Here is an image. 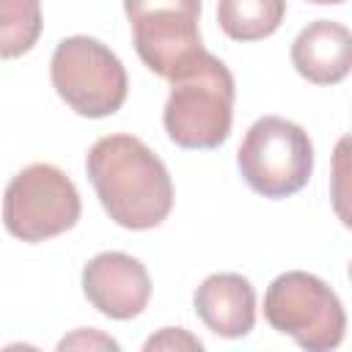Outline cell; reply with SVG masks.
<instances>
[{
    "instance_id": "cell-1",
    "label": "cell",
    "mask_w": 352,
    "mask_h": 352,
    "mask_svg": "<svg viewBox=\"0 0 352 352\" xmlns=\"http://www.w3.org/2000/svg\"><path fill=\"white\" fill-rule=\"evenodd\" d=\"M88 179L110 220L129 231L157 228L173 209L165 162L135 135H104L85 157Z\"/></svg>"
},
{
    "instance_id": "cell-2",
    "label": "cell",
    "mask_w": 352,
    "mask_h": 352,
    "mask_svg": "<svg viewBox=\"0 0 352 352\" xmlns=\"http://www.w3.org/2000/svg\"><path fill=\"white\" fill-rule=\"evenodd\" d=\"M234 74L212 52L201 50L170 77L162 126L179 148L209 151L226 143L234 121Z\"/></svg>"
},
{
    "instance_id": "cell-3",
    "label": "cell",
    "mask_w": 352,
    "mask_h": 352,
    "mask_svg": "<svg viewBox=\"0 0 352 352\" xmlns=\"http://www.w3.org/2000/svg\"><path fill=\"white\" fill-rule=\"evenodd\" d=\"M236 168L245 184L264 198L300 192L314 173V143L308 132L280 116H264L245 132Z\"/></svg>"
},
{
    "instance_id": "cell-4",
    "label": "cell",
    "mask_w": 352,
    "mask_h": 352,
    "mask_svg": "<svg viewBox=\"0 0 352 352\" xmlns=\"http://www.w3.org/2000/svg\"><path fill=\"white\" fill-rule=\"evenodd\" d=\"M55 94L85 118H107L126 102V69L118 55L91 36L63 38L50 60Z\"/></svg>"
},
{
    "instance_id": "cell-5",
    "label": "cell",
    "mask_w": 352,
    "mask_h": 352,
    "mask_svg": "<svg viewBox=\"0 0 352 352\" xmlns=\"http://www.w3.org/2000/svg\"><path fill=\"white\" fill-rule=\"evenodd\" d=\"M264 316L272 330L294 338L308 352L336 349L346 330L338 294L322 278L302 270L283 272L267 286Z\"/></svg>"
},
{
    "instance_id": "cell-6",
    "label": "cell",
    "mask_w": 352,
    "mask_h": 352,
    "mask_svg": "<svg viewBox=\"0 0 352 352\" xmlns=\"http://www.w3.org/2000/svg\"><path fill=\"white\" fill-rule=\"evenodd\" d=\"M80 209L74 182L50 162H33L8 182L3 223L6 231L22 242H44L74 228Z\"/></svg>"
},
{
    "instance_id": "cell-7",
    "label": "cell",
    "mask_w": 352,
    "mask_h": 352,
    "mask_svg": "<svg viewBox=\"0 0 352 352\" xmlns=\"http://www.w3.org/2000/svg\"><path fill=\"white\" fill-rule=\"evenodd\" d=\"M132 44L143 66L170 80L204 44L198 33L201 0H124Z\"/></svg>"
},
{
    "instance_id": "cell-8",
    "label": "cell",
    "mask_w": 352,
    "mask_h": 352,
    "mask_svg": "<svg viewBox=\"0 0 352 352\" xmlns=\"http://www.w3.org/2000/svg\"><path fill=\"white\" fill-rule=\"evenodd\" d=\"M82 294L99 314L124 322L148 305L151 278L135 256L107 250L82 267Z\"/></svg>"
},
{
    "instance_id": "cell-9",
    "label": "cell",
    "mask_w": 352,
    "mask_h": 352,
    "mask_svg": "<svg viewBox=\"0 0 352 352\" xmlns=\"http://www.w3.org/2000/svg\"><path fill=\"white\" fill-rule=\"evenodd\" d=\"M198 319L220 338H242L256 324V289L245 275L214 272L192 294Z\"/></svg>"
},
{
    "instance_id": "cell-10",
    "label": "cell",
    "mask_w": 352,
    "mask_h": 352,
    "mask_svg": "<svg viewBox=\"0 0 352 352\" xmlns=\"http://www.w3.org/2000/svg\"><path fill=\"white\" fill-rule=\"evenodd\" d=\"M292 66L314 85H336L352 72V30L333 19L308 22L292 41Z\"/></svg>"
},
{
    "instance_id": "cell-11",
    "label": "cell",
    "mask_w": 352,
    "mask_h": 352,
    "mask_svg": "<svg viewBox=\"0 0 352 352\" xmlns=\"http://www.w3.org/2000/svg\"><path fill=\"white\" fill-rule=\"evenodd\" d=\"M286 16V0H217V25L234 41L272 36Z\"/></svg>"
},
{
    "instance_id": "cell-12",
    "label": "cell",
    "mask_w": 352,
    "mask_h": 352,
    "mask_svg": "<svg viewBox=\"0 0 352 352\" xmlns=\"http://www.w3.org/2000/svg\"><path fill=\"white\" fill-rule=\"evenodd\" d=\"M41 36V0H0V55L19 58Z\"/></svg>"
},
{
    "instance_id": "cell-13",
    "label": "cell",
    "mask_w": 352,
    "mask_h": 352,
    "mask_svg": "<svg viewBox=\"0 0 352 352\" xmlns=\"http://www.w3.org/2000/svg\"><path fill=\"white\" fill-rule=\"evenodd\" d=\"M330 206L336 217L346 228H352V135H344L333 148Z\"/></svg>"
},
{
    "instance_id": "cell-14",
    "label": "cell",
    "mask_w": 352,
    "mask_h": 352,
    "mask_svg": "<svg viewBox=\"0 0 352 352\" xmlns=\"http://www.w3.org/2000/svg\"><path fill=\"white\" fill-rule=\"evenodd\" d=\"M201 346L204 344L195 336H190L184 327H162L157 336H151L143 344L146 352H151V349H201Z\"/></svg>"
},
{
    "instance_id": "cell-15",
    "label": "cell",
    "mask_w": 352,
    "mask_h": 352,
    "mask_svg": "<svg viewBox=\"0 0 352 352\" xmlns=\"http://www.w3.org/2000/svg\"><path fill=\"white\" fill-rule=\"evenodd\" d=\"M74 346H99V349H118V344L113 341V338H107V336H102L99 330H94V327H88V330H77L74 336H69V338H63L60 344H58V349H74Z\"/></svg>"
},
{
    "instance_id": "cell-16",
    "label": "cell",
    "mask_w": 352,
    "mask_h": 352,
    "mask_svg": "<svg viewBox=\"0 0 352 352\" xmlns=\"http://www.w3.org/2000/svg\"><path fill=\"white\" fill-rule=\"evenodd\" d=\"M308 3H316V6H338L344 0H308Z\"/></svg>"
},
{
    "instance_id": "cell-17",
    "label": "cell",
    "mask_w": 352,
    "mask_h": 352,
    "mask_svg": "<svg viewBox=\"0 0 352 352\" xmlns=\"http://www.w3.org/2000/svg\"><path fill=\"white\" fill-rule=\"evenodd\" d=\"M349 280H352V264H349Z\"/></svg>"
}]
</instances>
